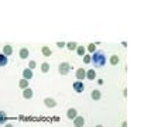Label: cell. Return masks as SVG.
Listing matches in <instances>:
<instances>
[{"label":"cell","mask_w":151,"mask_h":127,"mask_svg":"<svg viewBox=\"0 0 151 127\" xmlns=\"http://www.w3.org/2000/svg\"><path fill=\"white\" fill-rule=\"evenodd\" d=\"M35 67H37L35 61H30V64H28V69H31V71H33V69H34Z\"/></svg>","instance_id":"obj_24"},{"label":"cell","mask_w":151,"mask_h":127,"mask_svg":"<svg viewBox=\"0 0 151 127\" xmlns=\"http://www.w3.org/2000/svg\"><path fill=\"white\" fill-rule=\"evenodd\" d=\"M33 78V71L31 69H28V68H26V69H23V79H31Z\"/></svg>","instance_id":"obj_10"},{"label":"cell","mask_w":151,"mask_h":127,"mask_svg":"<svg viewBox=\"0 0 151 127\" xmlns=\"http://www.w3.org/2000/svg\"><path fill=\"white\" fill-rule=\"evenodd\" d=\"M3 55H6V57H10L12 54H13V48H12V45H4L3 47Z\"/></svg>","instance_id":"obj_13"},{"label":"cell","mask_w":151,"mask_h":127,"mask_svg":"<svg viewBox=\"0 0 151 127\" xmlns=\"http://www.w3.org/2000/svg\"><path fill=\"white\" fill-rule=\"evenodd\" d=\"M73 90L76 92V93H83V90H85V85H83V82L82 80H76V82H73Z\"/></svg>","instance_id":"obj_2"},{"label":"cell","mask_w":151,"mask_h":127,"mask_svg":"<svg viewBox=\"0 0 151 127\" xmlns=\"http://www.w3.org/2000/svg\"><path fill=\"white\" fill-rule=\"evenodd\" d=\"M71 71V65L68 64V62H62V64H59L58 67V72L61 75H66L68 72Z\"/></svg>","instance_id":"obj_3"},{"label":"cell","mask_w":151,"mask_h":127,"mask_svg":"<svg viewBox=\"0 0 151 127\" xmlns=\"http://www.w3.org/2000/svg\"><path fill=\"white\" fill-rule=\"evenodd\" d=\"M57 45H58L59 48H62V47H65L66 44H65V42H62V41H59V42H57Z\"/></svg>","instance_id":"obj_25"},{"label":"cell","mask_w":151,"mask_h":127,"mask_svg":"<svg viewBox=\"0 0 151 127\" xmlns=\"http://www.w3.org/2000/svg\"><path fill=\"white\" fill-rule=\"evenodd\" d=\"M41 51H42V55H44V57H51V55H52V51L48 47H42Z\"/></svg>","instance_id":"obj_17"},{"label":"cell","mask_w":151,"mask_h":127,"mask_svg":"<svg viewBox=\"0 0 151 127\" xmlns=\"http://www.w3.org/2000/svg\"><path fill=\"white\" fill-rule=\"evenodd\" d=\"M19 55H20V58H21V60H27V58L30 57V51H28L27 48H20Z\"/></svg>","instance_id":"obj_9"},{"label":"cell","mask_w":151,"mask_h":127,"mask_svg":"<svg viewBox=\"0 0 151 127\" xmlns=\"http://www.w3.org/2000/svg\"><path fill=\"white\" fill-rule=\"evenodd\" d=\"M66 47H68V50H69V51H73V50H76L78 44H76L75 41H72V42H68V44H66Z\"/></svg>","instance_id":"obj_19"},{"label":"cell","mask_w":151,"mask_h":127,"mask_svg":"<svg viewBox=\"0 0 151 127\" xmlns=\"http://www.w3.org/2000/svg\"><path fill=\"white\" fill-rule=\"evenodd\" d=\"M7 64H9V57L0 54V67H6Z\"/></svg>","instance_id":"obj_14"},{"label":"cell","mask_w":151,"mask_h":127,"mask_svg":"<svg viewBox=\"0 0 151 127\" xmlns=\"http://www.w3.org/2000/svg\"><path fill=\"white\" fill-rule=\"evenodd\" d=\"M33 96H34V92H33V89H31V88H27V89L23 90V98H24V99L28 100V99H31Z\"/></svg>","instance_id":"obj_8"},{"label":"cell","mask_w":151,"mask_h":127,"mask_svg":"<svg viewBox=\"0 0 151 127\" xmlns=\"http://www.w3.org/2000/svg\"><path fill=\"white\" fill-rule=\"evenodd\" d=\"M6 120H7V114L0 110V124H6Z\"/></svg>","instance_id":"obj_18"},{"label":"cell","mask_w":151,"mask_h":127,"mask_svg":"<svg viewBox=\"0 0 151 127\" xmlns=\"http://www.w3.org/2000/svg\"><path fill=\"white\" fill-rule=\"evenodd\" d=\"M4 127H14L13 124H10V123H6V124H4Z\"/></svg>","instance_id":"obj_26"},{"label":"cell","mask_w":151,"mask_h":127,"mask_svg":"<svg viewBox=\"0 0 151 127\" xmlns=\"http://www.w3.org/2000/svg\"><path fill=\"white\" fill-rule=\"evenodd\" d=\"M19 86L23 90H24V89H27V88H28V80H27V79H23V78H21V79L19 80Z\"/></svg>","instance_id":"obj_16"},{"label":"cell","mask_w":151,"mask_h":127,"mask_svg":"<svg viewBox=\"0 0 151 127\" xmlns=\"http://www.w3.org/2000/svg\"><path fill=\"white\" fill-rule=\"evenodd\" d=\"M110 64H112V65H117L119 64V57L117 55H112V57H110Z\"/></svg>","instance_id":"obj_21"},{"label":"cell","mask_w":151,"mask_h":127,"mask_svg":"<svg viewBox=\"0 0 151 127\" xmlns=\"http://www.w3.org/2000/svg\"><path fill=\"white\" fill-rule=\"evenodd\" d=\"M91 62H92L95 68H102L106 65V55L102 51H95L93 55L91 57Z\"/></svg>","instance_id":"obj_1"},{"label":"cell","mask_w":151,"mask_h":127,"mask_svg":"<svg viewBox=\"0 0 151 127\" xmlns=\"http://www.w3.org/2000/svg\"><path fill=\"white\" fill-rule=\"evenodd\" d=\"M96 127H103V126H102V124H99V126H96Z\"/></svg>","instance_id":"obj_27"},{"label":"cell","mask_w":151,"mask_h":127,"mask_svg":"<svg viewBox=\"0 0 151 127\" xmlns=\"http://www.w3.org/2000/svg\"><path fill=\"white\" fill-rule=\"evenodd\" d=\"M83 62H85V64H91V55L85 54V55H83Z\"/></svg>","instance_id":"obj_23"},{"label":"cell","mask_w":151,"mask_h":127,"mask_svg":"<svg viewBox=\"0 0 151 127\" xmlns=\"http://www.w3.org/2000/svg\"><path fill=\"white\" fill-rule=\"evenodd\" d=\"M75 51H76V54H78L79 57H83V55H85V54H86V48L83 47V45H78Z\"/></svg>","instance_id":"obj_15"},{"label":"cell","mask_w":151,"mask_h":127,"mask_svg":"<svg viewBox=\"0 0 151 127\" xmlns=\"http://www.w3.org/2000/svg\"><path fill=\"white\" fill-rule=\"evenodd\" d=\"M76 116H78V110H76V109H73V107L68 109V112H66V117H68L69 120H73Z\"/></svg>","instance_id":"obj_5"},{"label":"cell","mask_w":151,"mask_h":127,"mask_svg":"<svg viewBox=\"0 0 151 127\" xmlns=\"http://www.w3.org/2000/svg\"><path fill=\"white\" fill-rule=\"evenodd\" d=\"M41 71H42L44 74H47V72L50 71V64H48V62H44V64L41 65Z\"/></svg>","instance_id":"obj_20"},{"label":"cell","mask_w":151,"mask_h":127,"mask_svg":"<svg viewBox=\"0 0 151 127\" xmlns=\"http://www.w3.org/2000/svg\"><path fill=\"white\" fill-rule=\"evenodd\" d=\"M86 78L89 80H95L96 79V71L95 69H89V71H86Z\"/></svg>","instance_id":"obj_12"},{"label":"cell","mask_w":151,"mask_h":127,"mask_svg":"<svg viewBox=\"0 0 151 127\" xmlns=\"http://www.w3.org/2000/svg\"><path fill=\"white\" fill-rule=\"evenodd\" d=\"M44 105L47 107H50V109H54V107H57V102L54 99H51V98H45L44 99Z\"/></svg>","instance_id":"obj_7"},{"label":"cell","mask_w":151,"mask_h":127,"mask_svg":"<svg viewBox=\"0 0 151 127\" xmlns=\"http://www.w3.org/2000/svg\"><path fill=\"white\" fill-rule=\"evenodd\" d=\"M73 126L75 127H83L85 126V119H83V116H76V117L73 119Z\"/></svg>","instance_id":"obj_4"},{"label":"cell","mask_w":151,"mask_h":127,"mask_svg":"<svg viewBox=\"0 0 151 127\" xmlns=\"http://www.w3.org/2000/svg\"><path fill=\"white\" fill-rule=\"evenodd\" d=\"M91 98H92L93 100H99V99L102 98V93H100V90H99V89H93L92 93H91Z\"/></svg>","instance_id":"obj_11"},{"label":"cell","mask_w":151,"mask_h":127,"mask_svg":"<svg viewBox=\"0 0 151 127\" xmlns=\"http://www.w3.org/2000/svg\"><path fill=\"white\" fill-rule=\"evenodd\" d=\"M86 50H88L89 52H95V51H96V45H95V44H89V45L86 47Z\"/></svg>","instance_id":"obj_22"},{"label":"cell","mask_w":151,"mask_h":127,"mask_svg":"<svg viewBox=\"0 0 151 127\" xmlns=\"http://www.w3.org/2000/svg\"><path fill=\"white\" fill-rule=\"evenodd\" d=\"M85 78H86V71L83 68H78V69H76V79L83 80Z\"/></svg>","instance_id":"obj_6"}]
</instances>
